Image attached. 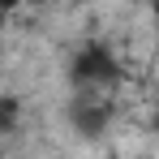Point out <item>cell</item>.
<instances>
[{"mask_svg":"<svg viewBox=\"0 0 159 159\" xmlns=\"http://www.w3.org/2000/svg\"><path fill=\"white\" fill-rule=\"evenodd\" d=\"M69 82H73L78 90H107V86L120 82V60H116L112 48H103V43H86V48H78L73 60H69Z\"/></svg>","mask_w":159,"mask_h":159,"instance_id":"cell-1","label":"cell"},{"mask_svg":"<svg viewBox=\"0 0 159 159\" xmlns=\"http://www.w3.org/2000/svg\"><path fill=\"white\" fill-rule=\"evenodd\" d=\"M151 22H155V30H159V0H151Z\"/></svg>","mask_w":159,"mask_h":159,"instance_id":"cell-5","label":"cell"},{"mask_svg":"<svg viewBox=\"0 0 159 159\" xmlns=\"http://www.w3.org/2000/svg\"><path fill=\"white\" fill-rule=\"evenodd\" d=\"M69 120H73V129L86 133V138L103 133V125H107V103L99 99V90H82L78 99L69 103Z\"/></svg>","mask_w":159,"mask_h":159,"instance_id":"cell-2","label":"cell"},{"mask_svg":"<svg viewBox=\"0 0 159 159\" xmlns=\"http://www.w3.org/2000/svg\"><path fill=\"white\" fill-rule=\"evenodd\" d=\"M22 4H26V0H0V13H17Z\"/></svg>","mask_w":159,"mask_h":159,"instance_id":"cell-4","label":"cell"},{"mask_svg":"<svg viewBox=\"0 0 159 159\" xmlns=\"http://www.w3.org/2000/svg\"><path fill=\"white\" fill-rule=\"evenodd\" d=\"M26 4H30V9H39V4H48V0H26Z\"/></svg>","mask_w":159,"mask_h":159,"instance_id":"cell-6","label":"cell"},{"mask_svg":"<svg viewBox=\"0 0 159 159\" xmlns=\"http://www.w3.org/2000/svg\"><path fill=\"white\" fill-rule=\"evenodd\" d=\"M22 125V103L17 95H0V133H13Z\"/></svg>","mask_w":159,"mask_h":159,"instance_id":"cell-3","label":"cell"}]
</instances>
